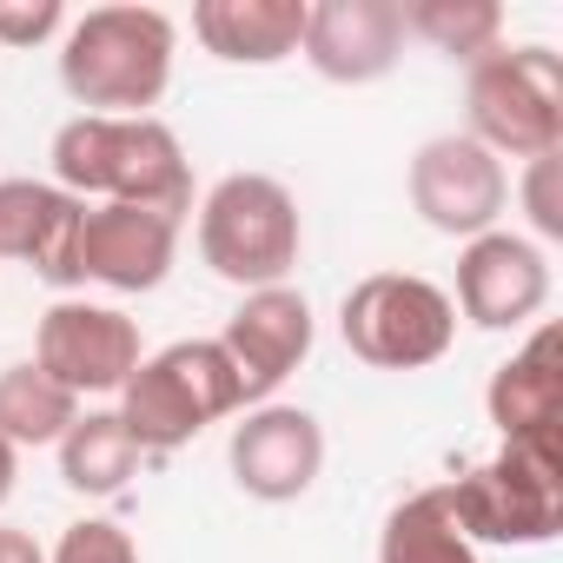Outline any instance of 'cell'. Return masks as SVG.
Returning <instances> with one entry per match:
<instances>
[{
	"mask_svg": "<svg viewBox=\"0 0 563 563\" xmlns=\"http://www.w3.org/2000/svg\"><path fill=\"white\" fill-rule=\"evenodd\" d=\"M54 186L74 199L100 206H146L166 219L192 212V166L186 146L166 120H113V113H80L54 133Z\"/></svg>",
	"mask_w": 563,
	"mask_h": 563,
	"instance_id": "6da1fadb",
	"label": "cell"
},
{
	"mask_svg": "<svg viewBox=\"0 0 563 563\" xmlns=\"http://www.w3.org/2000/svg\"><path fill=\"white\" fill-rule=\"evenodd\" d=\"M173 21L159 8H87L67 41H60V87L87 107V113H113V120H140L146 107H159L166 80H173Z\"/></svg>",
	"mask_w": 563,
	"mask_h": 563,
	"instance_id": "7a4b0ae2",
	"label": "cell"
},
{
	"mask_svg": "<svg viewBox=\"0 0 563 563\" xmlns=\"http://www.w3.org/2000/svg\"><path fill=\"white\" fill-rule=\"evenodd\" d=\"M306 252L299 199L272 173H225L199 206V258L239 292L286 286Z\"/></svg>",
	"mask_w": 563,
	"mask_h": 563,
	"instance_id": "3957f363",
	"label": "cell"
},
{
	"mask_svg": "<svg viewBox=\"0 0 563 563\" xmlns=\"http://www.w3.org/2000/svg\"><path fill=\"white\" fill-rule=\"evenodd\" d=\"M464 133L497 159L563 153V60L550 47H490L464 67Z\"/></svg>",
	"mask_w": 563,
	"mask_h": 563,
	"instance_id": "277c9868",
	"label": "cell"
},
{
	"mask_svg": "<svg viewBox=\"0 0 563 563\" xmlns=\"http://www.w3.org/2000/svg\"><path fill=\"white\" fill-rule=\"evenodd\" d=\"M239 405L245 398H239V378H232L219 339H179V345L140 358V372L120 385V424L133 431V444L146 457L192 444L206 424L232 418Z\"/></svg>",
	"mask_w": 563,
	"mask_h": 563,
	"instance_id": "5b68a950",
	"label": "cell"
},
{
	"mask_svg": "<svg viewBox=\"0 0 563 563\" xmlns=\"http://www.w3.org/2000/svg\"><path fill=\"white\" fill-rule=\"evenodd\" d=\"M339 339L372 372H424L457 345V306L418 272H372L339 306Z\"/></svg>",
	"mask_w": 563,
	"mask_h": 563,
	"instance_id": "8992f818",
	"label": "cell"
},
{
	"mask_svg": "<svg viewBox=\"0 0 563 563\" xmlns=\"http://www.w3.org/2000/svg\"><path fill=\"white\" fill-rule=\"evenodd\" d=\"M451 517L471 543H550L563 530V457L556 444H504L490 464L444 484Z\"/></svg>",
	"mask_w": 563,
	"mask_h": 563,
	"instance_id": "52a82bcc",
	"label": "cell"
},
{
	"mask_svg": "<svg viewBox=\"0 0 563 563\" xmlns=\"http://www.w3.org/2000/svg\"><path fill=\"white\" fill-rule=\"evenodd\" d=\"M411 206L431 232L477 239V232H497L510 206V173L471 133H438L411 153Z\"/></svg>",
	"mask_w": 563,
	"mask_h": 563,
	"instance_id": "ba28073f",
	"label": "cell"
},
{
	"mask_svg": "<svg viewBox=\"0 0 563 563\" xmlns=\"http://www.w3.org/2000/svg\"><path fill=\"white\" fill-rule=\"evenodd\" d=\"M477 332H523L550 306V252L523 232H477L457 252V299Z\"/></svg>",
	"mask_w": 563,
	"mask_h": 563,
	"instance_id": "9c48e42d",
	"label": "cell"
},
{
	"mask_svg": "<svg viewBox=\"0 0 563 563\" xmlns=\"http://www.w3.org/2000/svg\"><path fill=\"white\" fill-rule=\"evenodd\" d=\"M34 365L67 385L74 398H100V391H120L133 372H140V325L113 306H87V299H60L47 319H41V339H34Z\"/></svg>",
	"mask_w": 563,
	"mask_h": 563,
	"instance_id": "30bf717a",
	"label": "cell"
},
{
	"mask_svg": "<svg viewBox=\"0 0 563 563\" xmlns=\"http://www.w3.org/2000/svg\"><path fill=\"white\" fill-rule=\"evenodd\" d=\"M219 352L239 378V398L245 405H272V391L286 385L306 352H312V306L299 286H265V292H245L239 312L225 319L219 332Z\"/></svg>",
	"mask_w": 563,
	"mask_h": 563,
	"instance_id": "8fae6325",
	"label": "cell"
},
{
	"mask_svg": "<svg viewBox=\"0 0 563 563\" xmlns=\"http://www.w3.org/2000/svg\"><path fill=\"white\" fill-rule=\"evenodd\" d=\"M225 464H232V484L245 497H258V504H292L325 471V431L299 405H258V411H245V424H232Z\"/></svg>",
	"mask_w": 563,
	"mask_h": 563,
	"instance_id": "7c38bea8",
	"label": "cell"
},
{
	"mask_svg": "<svg viewBox=\"0 0 563 563\" xmlns=\"http://www.w3.org/2000/svg\"><path fill=\"white\" fill-rule=\"evenodd\" d=\"M299 54L332 87L385 80L405 54V0H319V8H306Z\"/></svg>",
	"mask_w": 563,
	"mask_h": 563,
	"instance_id": "4fadbf2b",
	"label": "cell"
},
{
	"mask_svg": "<svg viewBox=\"0 0 563 563\" xmlns=\"http://www.w3.org/2000/svg\"><path fill=\"white\" fill-rule=\"evenodd\" d=\"M80 225H87V199L60 192L54 179H0V258L34 265V278H47L54 292L87 286Z\"/></svg>",
	"mask_w": 563,
	"mask_h": 563,
	"instance_id": "5bb4252c",
	"label": "cell"
},
{
	"mask_svg": "<svg viewBox=\"0 0 563 563\" xmlns=\"http://www.w3.org/2000/svg\"><path fill=\"white\" fill-rule=\"evenodd\" d=\"M179 252V219L146 206H87L80 225V278L107 292H153L166 286Z\"/></svg>",
	"mask_w": 563,
	"mask_h": 563,
	"instance_id": "9a60e30c",
	"label": "cell"
},
{
	"mask_svg": "<svg viewBox=\"0 0 563 563\" xmlns=\"http://www.w3.org/2000/svg\"><path fill=\"white\" fill-rule=\"evenodd\" d=\"M484 411L504 444H556V411H563V372H556V332L537 325L523 352H510L490 385Z\"/></svg>",
	"mask_w": 563,
	"mask_h": 563,
	"instance_id": "2e32d148",
	"label": "cell"
},
{
	"mask_svg": "<svg viewBox=\"0 0 563 563\" xmlns=\"http://www.w3.org/2000/svg\"><path fill=\"white\" fill-rule=\"evenodd\" d=\"M192 34L225 67H278L306 41V0H199Z\"/></svg>",
	"mask_w": 563,
	"mask_h": 563,
	"instance_id": "e0dca14e",
	"label": "cell"
},
{
	"mask_svg": "<svg viewBox=\"0 0 563 563\" xmlns=\"http://www.w3.org/2000/svg\"><path fill=\"white\" fill-rule=\"evenodd\" d=\"M54 451H60L67 490H80V497H113V490H126L133 471H140V457H146V451L133 444V431L120 424V411H80L74 431H67Z\"/></svg>",
	"mask_w": 563,
	"mask_h": 563,
	"instance_id": "ac0fdd59",
	"label": "cell"
},
{
	"mask_svg": "<svg viewBox=\"0 0 563 563\" xmlns=\"http://www.w3.org/2000/svg\"><path fill=\"white\" fill-rule=\"evenodd\" d=\"M378 563H477V543L457 530L444 484L391 504V517L378 530Z\"/></svg>",
	"mask_w": 563,
	"mask_h": 563,
	"instance_id": "d6986e66",
	"label": "cell"
},
{
	"mask_svg": "<svg viewBox=\"0 0 563 563\" xmlns=\"http://www.w3.org/2000/svg\"><path fill=\"white\" fill-rule=\"evenodd\" d=\"M80 418V398L67 385H54L34 358L27 365H8L0 372V438H8L14 451L27 444H60Z\"/></svg>",
	"mask_w": 563,
	"mask_h": 563,
	"instance_id": "ffe728a7",
	"label": "cell"
},
{
	"mask_svg": "<svg viewBox=\"0 0 563 563\" xmlns=\"http://www.w3.org/2000/svg\"><path fill=\"white\" fill-rule=\"evenodd\" d=\"M405 34H418L457 67H477L490 47H504V8L497 0H411Z\"/></svg>",
	"mask_w": 563,
	"mask_h": 563,
	"instance_id": "44dd1931",
	"label": "cell"
},
{
	"mask_svg": "<svg viewBox=\"0 0 563 563\" xmlns=\"http://www.w3.org/2000/svg\"><path fill=\"white\" fill-rule=\"evenodd\" d=\"M47 563H140V550H133V537L113 517H80V523L60 530Z\"/></svg>",
	"mask_w": 563,
	"mask_h": 563,
	"instance_id": "7402d4cb",
	"label": "cell"
},
{
	"mask_svg": "<svg viewBox=\"0 0 563 563\" xmlns=\"http://www.w3.org/2000/svg\"><path fill=\"white\" fill-rule=\"evenodd\" d=\"M556 173H563V153L523 159V212H530L537 245H556V239H563V192H556Z\"/></svg>",
	"mask_w": 563,
	"mask_h": 563,
	"instance_id": "603a6c76",
	"label": "cell"
},
{
	"mask_svg": "<svg viewBox=\"0 0 563 563\" xmlns=\"http://www.w3.org/2000/svg\"><path fill=\"white\" fill-rule=\"evenodd\" d=\"M67 27L60 0H0V47H41Z\"/></svg>",
	"mask_w": 563,
	"mask_h": 563,
	"instance_id": "cb8c5ba5",
	"label": "cell"
},
{
	"mask_svg": "<svg viewBox=\"0 0 563 563\" xmlns=\"http://www.w3.org/2000/svg\"><path fill=\"white\" fill-rule=\"evenodd\" d=\"M0 563H47V550L27 530H0Z\"/></svg>",
	"mask_w": 563,
	"mask_h": 563,
	"instance_id": "d4e9b609",
	"label": "cell"
},
{
	"mask_svg": "<svg viewBox=\"0 0 563 563\" xmlns=\"http://www.w3.org/2000/svg\"><path fill=\"white\" fill-rule=\"evenodd\" d=\"M14 477H21V451H14L8 438H0V504L14 497Z\"/></svg>",
	"mask_w": 563,
	"mask_h": 563,
	"instance_id": "484cf974",
	"label": "cell"
}]
</instances>
